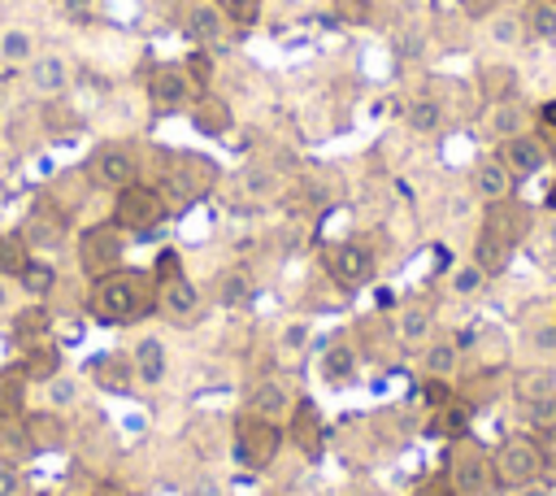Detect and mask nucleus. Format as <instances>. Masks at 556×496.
I'll return each mask as SVG.
<instances>
[{"label":"nucleus","instance_id":"obj_46","mask_svg":"<svg viewBox=\"0 0 556 496\" xmlns=\"http://www.w3.org/2000/svg\"><path fill=\"white\" fill-rule=\"evenodd\" d=\"M539 117H543V126H552V131H556V100H547V104L539 109Z\"/></svg>","mask_w":556,"mask_h":496},{"label":"nucleus","instance_id":"obj_9","mask_svg":"<svg viewBox=\"0 0 556 496\" xmlns=\"http://www.w3.org/2000/svg\"><path fill=\"white\" fill-rule=\"evenodd\" d=\"M26 83H30L35 96L56 100L70 87V61L61 52H35V61L26 65Z\"/></svg>","mask_w":556,"mask_h":496},{"label":"nucleus","instance_id":"obj_38","mask_svg":"<svg viewBox=\"0 0 556 496\" xmlns=\"http://www.w3.org/2000/svg\"><path fill=\"white\" fill-rule=\"evenodd\" d=\"M182 70H187V78H191V83H200V87H208V78H213V61H208V52H204V48H195V52L182 61Z\"/></svg>","mask_w":556,"mask_h":496},{"label":"nucleus","instance_id":"obj_22","mask_svg":"<svg viewBox=\"0 0 556 496\" xmlns=\"http://www.w3.org/2000/svg\"><path fill=\"white\" fill-rule=\"evenodd\" d=\"M30 261V248L22 235H0V278H17Z\"/></svg>","mask_w":556,"mask_h":496},{"label":"nucleus","instance_id":"obj_43","mask_svg":"<svg viewBox=\"0 0 556 496\" xmlns=\"http://www.w3.org/2000/svg\"><path fill=\"white\" fill-rule=\"evenodd\" d=\"M269 187H274V174H269V170H248V191L265 196Z\"/></svg>","mask_w":556,"mask_h":496},{"label":"nucleus","instance_id":"obj_28","mask_svg":"<svg viewBox=\"0 0 556 496\" xmlns=\"http://www.w3.org/2000/svg\"><path fill=\"white\" fill-rule=\"evenodd\" d=\"M486 30H491V39H495V44H517V39L526 35V22H521L517 13H491Z\"/></svg>","mask_w":556,"mask_h":496},{"label":"nucleus","instance_id":"obj_37","mask_svg":"<svg viewBox=\"0 0 556 496\" xmlns=\"http://www.w3.org/2000/svg\"><path fill=\"white\" fill-rule=\"evenodd\" d=\"M517 126H521V109L500 100V104H495V113H491V131L508 139V135H517Z\"/></svg>","mask_w":556,"mask_h":496},{"label":"nucleus","instance_id":"obj_14","mask_svg":"<svg viewBox=\"0 0 556 496\" xmlns=\"http://www.w3.org/2000/svg\"><path fill=\"white\" fill-rule=\"evenodd\" d=\"M473 191H478L486 204L508 200V191H513V170H508L500 157H482L478 170H473Z\"/></svg>","mask_w":556,"mask_h":496},{"label":"nucleus","instance_id":"obj_29","mask_svg":"<svg viewBox=\"0 0 556 496\" xmlns=\"http://www.w3.org/2000/svg\"><path fill=\"white\" fill-rule=\"evenodd\" d=\"M22 283H26V292H35V296H43V292H52V283H56V270L48 265V261H26V270L17 274Z\"/></svg>","mask_w":556,"mask_h":496},{"label":"nucleus","instance_id":"obj_36","mask_svg":"<svg viewBox=\"0 0 556 496\" xmlns=\"http://www.w3.org/2000/svg\"><path fill=\"white\" fill-rule=\"evenodd\" d=\"M74 400H78V383L70 374H52L48 379V405L52 409H70Z\"/></svg>","mask_w":556,"mask_h":496},{"label":"nucleus","instance_id":"obj_40","mask_svg":"<svg viewBox=\"0 0 556 496\" xmlns=\"http://www.w3.org/2000/svg\"><path fill=\"white\" fill-rule=\"evenodd\" d=\"M182 274V261H178V252L169 248V252H161L156 257V265H152V283H165V278H178Z\"/></svg>","mask_w":556,"mask_h":496},{"label":"nucleus","instance_id":"obj_34","mask_svg":"<svg viewBox=\"0 0 556 496\" xmlns=\"http://www.w3.org/2000/svg\"><path fill=\"white\" fill-rule=\"evenodd\" d=\"M287 400H291V396H287V387H282V383H278V387H274V383H265V387H261V396H252V413L278 418V409H287Z\"/></svg>","mask_w":556,"mask_h":496},{"label":"nucleus","instance_id":"obj_25","mask_svg":"<svg viewBox=\"0 0 556 496\" xmlns=\"http://www.w3.org/2000/svg\"><path fill=\"white\" fill-rule=\"evenodd\" d=\"M26 439H30V448H56V444L65 439V431L56 426L52 413H39V418L26 422Z\"/></svg>","mask_w":556,"mask_h":496},{"label":"nucleus","instance_id":"obj_49","mask_svg":"<svg viewBox=\"0 0 556 496\" xmlns=\"http://www.w3.org/2000/svg\"><path fill=\"white\" fill-rule=\"evenodd\" d=\"M0 309H9V287H4V278H0Z\"/></svg>","mask_w":556,"mask_h":496},{"label":"nucleus","instance_id":"obj_10","mask_svg":"<svg viewBox=\"0 0 556 496\" xmlns=\"http://www.w3.org/2000/svg\"><path fill=\"white\" fill-rule=\"evenodd\" d=\"M222 30H226V13L217 9V0H191L187 9H182V35L191 39V44H217L222 39Z\"/></svg>","mask_w":556,"mask_h":496},{"label":"nucleus","instance_id":"obj_48","mask_svg":"<svg viewBox=\"0 0 556 496\" xmlns=\"http://www.w3.org/2000/svg\"><path fill=\"white\" fill-rule=\"evenodd\" d=\"M61 4H65V9H74V13H83V4H87V0H61Z\"/></svg>","mask_w":556,"mask_h":496},{"label":"nucleus","instance_id":"obj_23","mask_svg":"<svg viewBox=\"0 0 556 496\" xmlns=\"http://www.w3.org/2000/svg\"><path fill=\"white\" fill-rule=\"evenodd\" d=\"M508 239H500L495 231H482V239H478V265L491 274V270H504V261H508Z\"/></svg>","mask_w":556,"mask_h":496},{"label":"nucleus","instance_id":"obj_15","mask_svg":"<svg viewBox=\"0 0 556 496\" xmlns=\"http://www.w3.org/2000/svg\"><path fill=\"white\" fill-rule=\"evenodd\" d=\"M130 370H135V379L139 383H161L165 379V370H169V357H165V344L156 339V335H143L139 344H135V352H130Z\"/></svg>","mask_w":556,"mask_h":496},{"label":"nucleus","instance_id":"obj_7","mask_svg":"<svg viewBox=\"0 0 556 496\" xmlns=\"http://www.w3.org/2000/svg\"><path fill=\"white\" fill-rule=\"evenodd\" d=\"M78 261H83V270L91 278L117 270L122 265V226L117 222L113 226H87L78 235Z\"/></svg>","mask_w":556,"mask_h":496},{"label":"nucleus","instance_id":"obj_39","mask_svg":"<svg viewBox=\"0 0 556 496\" xmlns=\"http://www.w3.org/2000/svg\"><path fill=\"white\" fill-rule=\"evenodd\" d=\"M321 370H326V379H348L352 374V352L348 348H330L326 361H321Z\"/></svg>","mask_w":556,"mask_h":496},{"label":"nucleus","instance_id":"obj_16","mask_svg":"<svg viewBox=\"0 0 556 496\" xmlns=\"http://www.w3.org/2000/svg\"><path fill=\"white\" fill-rule=\"evenodd\" d=\"M500 161H504L513 174H534V170L547 161V152H543V144L530 139V135H508L504 148H500Z\"/></svg>","mask_w":556,"mask_h":496},{"label":"nucleus","instance_id":"obj_47","mask_svg":"<svg viewBox=\"0 0 556 496\" xmlns=\"http://www.w3.org/2000/svg\"><path fill=\"white\" fill-rule=\"evenodd\" d=\"M304 335H308L304 326H287V335H282V339H287V344H304Z\"/></svg>","mask_w":556,"mask_h":496},{"label":"nucleus","instance_id":"obj_1","mask_svg":"<svg viewBox=\"0 0 556 496\" xmlns=\"http://www.w3.org/2000/svg\"><path fill=\"white\" fill-rule=\"evenodd\" d=\"M156 305V283L152 274H139V270H109L100 278H91V292H87V309L96 322L104 326H122L139 313H148Z\"/></svg>","mask_w":556,"mask_h":496},{"label":"nucleus","instance_id":"obj_19","mask_svg":"<svg viewBox=\"0 0 556 496\" xmlns=\"http://www.w3.org/2000/svg\"><path fill=\"white\" fill-rule=\"evenodd\" d=\"M0 61L4 65H30L35 61V35L30 30H22V26H9V30H0Z\"/></svg>","mask_w":556,"mask_h":496},{"label":"nucleus","instance_id":"obj_6","mask_svg":"<svg viewBox=\"0 0 556 496\" xmlns=\"http://www.w3.org/2000/svg\"><path fill=\"white\" fill-rule=\"evenodd\" d=\"M87 174H91V183H100L109 191H122V187L139 183V157L126 144H100L87 157Z\"/></svg>","mask_w":556,"mask_h":496},{"label":"nucleus","instance_id":"obj_51","mask_svg":"<svg viewBox=\"0 0 556 496\" xmlns=\"http://www.w3.org/2000/svg\"><path fill=\"white\" fill-rule=\"evenodd\" d=\"M521 496H552L547 487H530V492H521Z\"/></svg>","mask_w":556,"mask_h":496},{"label":"nucleus","instance_id":"obj_11","mask_svg":"<svg viewBox=\"0 0 556 496\" xmlns=\"http://www.w3.org/2000/svg\"><path fill=\"white\" fill-rule=\"evenodd\" d=\"M517 400L526 405L530 418H552L556 413V374L552 370H530L517 379Z\"/></svg>","mask_w":556,"mask_h":496},{"label":"nucleus","instance_id":"obj_42","mask_svg":"<svg viewBox=\"0 0 556 496\" xmlns=\"http://www.w3.org/2000/svg\"><path fill=\"white\" fill-rule=\"evenodd\" d=\"M217 9H222V13H230L235 22H252V17H256V9H261V0H217Z\"/></svg>","mask_w":556,"mask_h":496},{"label":"nucleus","instance_id":"obj_24","mask_svg":"<svg viewBox=\"0 0 556 496\" xmlns=\"http://www.w3.org/2000/svg\"><path fill=\"white\" fill-rule=\"evenodd\" d=\"M291 426H295L300 448H308V452H313V448H317V435H321V418H317V409H313L308 400H300V405H295V422H291Z\"/></svg>","mask_w":556,"mask_h":496},{"label":"nucleus","instance_id":"obj_32","mask_svg":"<svg viewBox=\"0 0 556 496\" xmlns=\"http://www.w3.org/2000/svg\"><path fill=\"white\" fill-rule=\"evenodd\" d=\"M22 370H26V379H39V383H48L52 374H61V365H56V352H52V348H39V352H35V348H26V365H22Z\"/></svg>","mask_w":556,"mask_h":496},{"label":"nucleus","instance_id":"obj_30","mask_svg":"<svg viewBox=\"0 0 556 496\" xmlns=\"http://www.w3.org/2000/svg\"><path fill=\"white\" fill-rule=\"evenodd\" d=\"M430 335V313L426 309H404L400 313V339L404 344H426Z\"/></svg>","mask_w":556,"mask_h":496},{"label":"nucleus","instance_id":"obj_2","mask_svg":"<svg viewBox=\"0 0 556 496\" xmlns=\"http://www.w3.org/2000/svg\"><path fill=\"white\" fill-rule=\"evenodd\" d=\"M165 213H169L165 196H161L156 187H148V183H130V187H122L117 200H113V222H117L122 231H130V235L156 231V226L165 222Z\"/></svg>","mask_w":556,"mask_h":496},{"label":"nucleus","instance_id":"obj_50","mask_svg":"<svg viewBox=\"0 0 556 496\" xmlns=\"http://www.w3.org/2000/svg\"><path fill=\"white\" fill-rule=\"evenodd\" d=\"M547 452H552V457H556V426H552V431H547Z\"/></svg>","mask_w":556,"mask_h":496},{"label":"nucleus","instance_id":"obj_8","mask_svg":"<svg viewBox=\"0 0 556 496\" xmlns=\"http://www.w3.org/2000/svg\"><path fill=\"white\" fill-rule=\"evenodd\" d=\"M191 78H187V70L182 65H156L152 70V78H148V96H152V109H161V113H174V109H182L187 100H191Z\"/></svg>","mask_w":556,"mask_h":496},{"label":"nucleus","instance_id":"obj_5","mask_svg":"<svg viewBox=\"0 0 556 496\" xmlns=\"http://www.w3.org/2000/svg\"><path fill=\"white\" fill-rule=\"evenodd\" d=\"M278 444H282V426H278L274 418H265V413H248V418H239V431H235L239 461H248V466L261 470V466L274 461Z\"/></svg>","mask_w":556,"mask_h":496},{"label":"nucleus","instance_id":"obj_44","mask_svg":"<svg viewBox=\"0 0 556 496\" xmlns=\"http://www.w3.org/2000/svg\"><path fill=\"white\" fill-rule=\"evenodd\" d=\"M239 296H248V278H239V274H230V278H226V292H222V300H230V305H235Z\"/></svg>","mask_w":556,"mask_h":496},{"label":"nucleus","instance_id":"obj_31","mask_svg":"<svg viewBox=\"0 0 556 496\" xmlns=\"http://www.w3.org/2000/svg\"><path fill=\"white\" fill-rule=\"evenodd\" d=\"M426 370H430L434 379H447V374L456 370V344H447V339L430 344V348H426Z\"/></svg>","mask_w":556,"mask_h":496},{"label":"nucleus","instance_id":"obj_26","mask_svg":"<svg viewBox=\"0 0 556 496\" xmlns=\"http://www.w3.org/2000/svg\"><path fill=\"white\" fill-rule=\"evenodd\" d=\"M22 405H26V383H22V374H4V379H0V422H4V418H17Z\"/></svg>","mask_w":556,"mask_h":496},{"label":"nucleus","instance_id":"obj_52","mask_svg":"<svg viewBox=\"0 0 556 496\" xmlns=\"http://www.w3.org/2000/svg\"><path fill=\"white\" fill-rule=\"evenodd\" d=\"M96 496H117V492H113V487H100V492H96Z\"/></svg>","mask_w":556,"mask_h":496},{"label":"nucleus","instance_id":"obj_13","mask_svg":"<svg viewBox=\"0 0 556 496\" xmlns=\"http://www.w3.org/2000/svg\"><path fill=\"white\" fill-rule=\"evenodd\" d=\"M156 305H161L169 318H191V313L200 309V287H195L187 274L165 278V283H156Z\"/></svg>","mask_w":556,"mask_h":496},{"label":"nucleus","instance_id":"obj_41","mask_svg":"<svg viewBox=\"0 0 556 496\" xmlns=\"http://www.w3.org/2000/svg\"><path fill=\"white\" fill-rule=\"evenodd\" d=\"M22 487H26V483H22V470L0 457V496H22Z\"/></svg>","mask_w":556,"mask_h":496},{"label":"nucleus","instance_id":"obj_45","mask_svg":"<svg viewBox=\"0 0 556 496\" xmlns=\"http://www.w3.org/2000/svg\"><path fill=\"white\" fill-rule=\"evenodd\" d=\"M460 4H465V9H469V13H473V17H491V13H495V4H500V0H460Z\"/></svg>","mask_w":556,"mask_h":496},{"label":"nucleus","instance_id":"obj_18","mask_svg":"<svg viewBox=\"0 0 556 496\" xmlns=\"http://www.w3.org/2000/svg\"><path fill=\"white\" fill-rule=\"evenodd\" d=\"M91 379H96L104 392H126V387H130V379H135V370H130V357H117V352H109L104 361H96V365H91Z\"/></svg>","mask_w":556,"mask_h":496},{"label":"nucleus","instance_id":"obj_4","mask_svg":"<svg viewBox=\"0 0 556 496\" xmlns=\"http://www.w3.org/2000/svg\"><path fill=\"white\" fill-rule=\"evenodd\" d=\"M539 466H543V452H539V444L526 439V435L504 439L500 452L491 457V470H495V479H500L504 487H530V483L539 479Z\"/></svg>","mask_w":556,"mask_h":496},{"label":"nucleus","instance_id":"obj_33","mask_svg":"<svg viewBox=\"0 0 556 496\" xmlns=\"http://www.w3.org/2000/svg\"><path fill=\"white\" fill-rule=\"evenodd\" d=\"M482 283H486V270H482L478 261L456 265V274H452V292H456V296H478V292H482Z\"/></svg>","mask_w":556,"mask_h":496},{"label":"nucleus","instance_id":"obj_17","mask_svg":"<svg viewBox=\"0 0 556 496\" xmlns=\"http://www.w3.org/2000/svg\"><path fill=\"white\" fill-rule=\"evenodd\" d=\"M191 122H195V131L200 135H226L230 131V109H226V100H217V96H200L195 104H191Z\"/></svg>","mask_w":556,"mask_h":496},{"label":"nucleus","instance_id":"obj_3","mask_svg":"<svg viewBox=\"0 0 556 496\" xmlns=\"http://www.w3.org/2000/svg\"><path fill=\"white\" fill-rule=\"evenodd\" d=\"M447 483H452L456 496H486L491 483H495L491 457H486L473 439H460V444L447 452Z\"/></svg>","mask_w":556,"mask_h":496},{"label":"nucleus","instance_id":"obj_35","mask_svg":"<svg viewBox=\"0 0 556 496\" xmlns=\"http://www.w3.org/2000/svg\"><path fill=\"white\" fill-rule=\"evenodd\" d=\"M513 87H517V74L513 70H482V91L491 96V100H504V96H513Z\"/></svg>","mask_w":556,"mask_h":496},{"label":"nucleus","instance_id":"obj_21","mask_svg":"<svg viewBox=\"0 0 556 496\" xmlns=\"http://www.w3.org/2000/svg\"><path fill=\"white\" fill-rule=\"evenodd\" d=\"M48 331H52V318H48V309H22L17 313V322H13V335H17V344H26L30 348V339H48Z\"/></svg>","mask_w":556,"mask_h":496},{"label":"nucleus","instance_id":"obj_12","mask_svg":"<svg viewBox=\"0 0 556 496\" xmlns=\"http://www.w3.org/2000/svg\"><path fill=\"white\" fill-rule=\"evenodd\" d=\"M326 270H330V278L339 287H356V283L369 278V252L361 244H334L326 252Z\"/></svg>","mask_w":556,"mask_h":496},{"label":"nucleus","instance_id":"obj_27","mask_svg":"<svg viewBox=\"0 0 556 496\" xmlns=\"http://www.w3.org/2000/svg\"><path fill=\"white\" fill-rule=\"evenodd\" d=\"M439 122H443V109H439L434 100H426V96H421V100H413V104H408V126H413V131L430 135V131H439Z\"/></svg>","mask_w":556,"mask_h":496},{"label":"nucleus","instance_id":"obj_20","mask_svg":"<svg viewBox=\"0 0 556 496\" xmlns=\"http://www.w3.org/2000/svg\"><path fill=\"white\" fill-rule=\"evenodd\" d=\"M521 22L539 44H556V0H530Z\"/></svg>","mask_w":556,"mask_h":496}]
</instances>
